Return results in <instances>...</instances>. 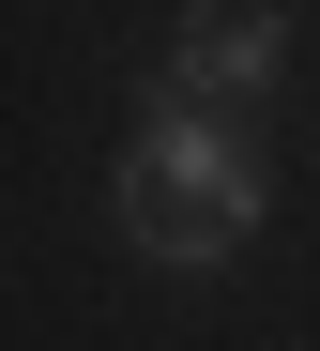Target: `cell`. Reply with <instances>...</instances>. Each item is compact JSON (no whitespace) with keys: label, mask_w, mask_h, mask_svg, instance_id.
I'll return each mask as SVG.
<instances>
[{"label":"cell","mask_w":320,"mask_h":351,"mask_svg":"<svg viewBox=\"0 0 320 351\" xmlns=\"http://www.w3.org/2000/svg\"><path fill=\"white\" fill-rule=\"evenodd\" d=\"M260 214H275L260 138L214 123V107H168V92H153L138 153H122V245L168 260V275H229L244 245H260Z\"/></svg>","instance_id":"6da1fadb"},{"label":"cell","mask_w":320,"mask_h":351,"mask_svg":"<svg viewBox=\"0 0 320 351\" xmlns=\"http://www.w3.org/2000/svg\"><path fill=\"white\" fill-rule=\"evenodd\" d=\"M275 62H290V16L275 0H199V16L168 31V107H214V123H244V107L275 92Z\"/></svg>","instance_id":"7a4b0ae2"}]
</instances>
